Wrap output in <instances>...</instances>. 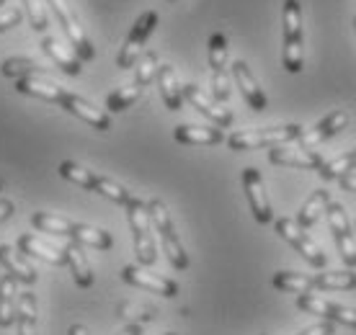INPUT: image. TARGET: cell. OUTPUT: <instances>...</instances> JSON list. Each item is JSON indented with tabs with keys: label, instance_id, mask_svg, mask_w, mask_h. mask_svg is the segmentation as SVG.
<instances>
[{
	"label": "cell",
	"instance_id": "6da1fadb",
	"mask_svg": "<svg viewBox=\"0 0 356 335\" xmlns=\"http://www.w3.org/2000/svg\"><path fill=\"white\" fill-rule=\"evenodd\" d=\"M305 134L302 124H282V126H261V129H243L227 137V147L235 152L261 150V147H282L297 142Z\"/></svg>",
	"mask_w": 356,
	"mask_h": 335
},
{
	"label": "cell",
	"instance_id": "7a4b0ae2",
	"mask_svg": "<svg viewBox=\"0 0 356 335\" xmlns=\"http://www.w3.org/2000/svg\"><path fill=\"white\" fill-rule=\"evenodd\" d=\"M147 212H150L152 229H155L158 238H161L163 253L168 258V263L173 265L176 271H186L188 253H186V247H184V243H181V238H178L176 224L170 220L168 206H165L161 199H150V202H147Z\"/></svg>",
	"mask_w": 356,
	"mask_h": 335
},
{
	"label": "cell",
	"instance_id": "3957f363",
	"mask_svg": "<svg viewBox=\"0 0 356 335\" xmlns=\"http://www.w3.org/2000/svg\"><path fill=\"white\" fill-rule=\"evenodd\" d=\"M57 170H60V176L67 178L70 183H78L81 188H88V191H96V194L106 196L108 202L124 204V206L132 202V194H129L122 183H116V181H111V178H106V176H98V173L78 165V163H72V160H63V163L57 165Z\"/></svg>",
	"mask_w": 356,
	"mask_h": 335
},
{
	"label": "cell",
	"instance_id": "277c9868",
	"mask_svg": "<svg viewBox=\"0 0 356 335\" xmlns=\"http://www.w3.org/2000/svg\"><path fill=\"white\" fill-rule=\"evenodd\" d=\"M282 24H284V70L297 75L302 72L305 65V34H302V8L297 0H284V10H282Z\"/></svg>",
	"mask_w": 356,
	"mask_h": 335
},
{
	"label": "cell",
	"instance_id": "5b68a950",
	"mask_svg": "<svg viewBox=\"0 0 356 335\" xmlns=\"http://www.w3.org/2000/svg\"><path fill=\"white\" fill-rule=\"evenodd\" d=\"M127 220L132 227L134 238V256L140 265H152L158 261V250H155V238H152V222L147 212V202L132 196V202L127 204Z\"/></svg>",
	"mask_w": 356,
	"mask_h": 335
},
{
	"label": "cell",
	"instance_id": "8992f818",
	"mask_svg": "<svg viewBox=\"0 0 356 335\" xmlns=\"http://www.w3.org/2000/svg\"><path fill=\"white\" fill-rule=\"evenodd\" d=\"M155 26H158V13H155V10H145L143 16L134 21L132 31H129L124 47H122V52L116 57V67H119V70H129V67H134V65L140 62L145 44H147L150 34L155 31Z\"/></svg>",
	"mask_w": 356,
	"mask_h": 335
},
{
	"label": "cell",
	"instance_id": "52a82bcc",
	"mask_svg": "<svg viewBox=\"0 0 356 335\" xmlns=\"http://www.w3.org/2000/svg\"><path fill=\"white\" fill-rule=\"evenodd\" d=\"M209 67H212V98L227 104L230 98V75H227V36L214 31L209 36Z\"/></svg>",
	"mask_w": 356,
	"mask_h": 335
},
{
	"label": "cell",
	"instance_id": "ba28073f",
	"mask_svg": "<svg viewBox=\"0 0 356 335\" xmlns=\"http://www.w3.org/2000/svg\"><path fill=\"white\" fill-rule=\"evenodd\" d=\"M325 217H328L330 232H333V240H336V247H339L343 263L354 271L356 268V238L351 232V222H348V214L343 209V204L330 202L328 209H325Z\"/></svg>",
	"mask_w": 356,
	"mask_h": 335
},
{
	"label": "cell",
	"instance_id": "9c48e42d",
	"mask_svg": "<svg viewBox=\"0 0 356 335\" xmlns=\"http://www.w3.org/2000/svg\"><path fill=\"white\" fill-rule=\"evenodd\" d=\"M276 232H279V238L286 240L289 245L300 253V256L307 261L310 265H315V268H323V265L328 263V258H325V253H323L321 247L315 245L310 238H307V232H305L300 224L294 220H289V217H279V220L274 222Z\"/></svg>",
	"mask_w": 356,
	"mask_h": 335
},
{
	"label": "cell",
	"instance_id": "30bf717a",
	"mask_svg": "<svg viewBox=\"0 0 356 335\" xmlns=\"http://www.w3.org/2000/svg\"><path fill=\"white\" fill-rule=\"evenodd\" d=\"M47 6H52L54 16H57V21H60V26H63V31L67 34V39H70V47L72 52L78 54L81 60H93L96 57V49H93V44H90L88 34L83 31L81 21L75 18V13L70 10V6L65 3V0H44Z\"/></svg>",
	"mask_w": 356,
	"mask_h": 335
},
{
	"label": "cell",
	"instance_id": "8fae6325",
	"mask_svg": "<svg viewBox=\"0 0 356 335\" xmlns=\"http://www.w3.org/2000/svg\"><path fill=\"white\" fill-rule=\"evenodd\" d=\"M243 191H245V199H248V206L253 217H256V222L259 224H271L274 222V209H271V202H268L264 178H261L256 168L243 170Z\"/></svg>",
	"mask_w": 356,
	"mask_h": 335
},
{
	"label": "cell",
	"instance_id": "7c38bea8",
	"mask_svg": "<svg viewBox=\"0 0 356 335\" xmlns=\"http://www.w3.org/2000/svg\"><path fill=\"white\" fill-rule=\"evenodd\" d=\"M297 307L310 312V315H321L328 322H339V325L356 327V309L346 304H336V302L321 300L315 294H297Z\"/></svg>",
	"mask_w": 356,
	"mask_h": 335
},
{
	"label": "cell",
	"instance_id": "4fadbf2b",
	"mask_svg": "<svg viewBox=\"0 0 356 335\" xmlns=\"http://www.w3.org/2000/svg\"><path fill=\"white\" fill-rule=\"evenodd\" d=\"M268 160L274 165H286V168H297V170H321L325 165V158H323L318 150H310V147H300V145H282V147H274L268 150Z\"/></svg>",
	"mask_w": 356,
	"mask_h": 335
},
{
	"label": "cell",
	"instance_id": "5bb4252c",
	"mask_svg": "<svg viewBox=\"0 0 356 335\" xmlns=\"http://www.w3.org/2000/svg\"><path fill=\"white\" fill-rule=\"evenodd\" d=\"M184 101H188L191 108H196L202 116H207L214 126H220V129L232 126V111H227V108H222L217 101H212V98L207 96L199 85H194V83L184 85Z\"/></svg>",
	"mask_w": 356,
	"mask_h": 335
},
{
	"label": "cell",
	"instance_id": "9a60e30c",
	"mask_svg": "<svg viewBox=\"0 0 356 335\" xmlns=\"http://www.w3.org/2000/svg\"><path fill=\"white\" fill-rule=\"evenodd\" d=\"M122 279H124L127 284L137 286V289H145V291H150V294H161V297H168V300H173L178 294L176 281L163 279V276H158V274H150L143 265H124V268H122Z\"/></svg>",
	"mask_w": 356,
	"mask_h": 335
},
{
	"label": "cell",
	"instance_id": "2e32d148",
	"mask_svg": "<svg viewBox=\"0 0 356 335\" xmlns=\"http://www.w3.org/2000/svg\"><path fill=\"white\" fill-rule=\"evenodd\" d=\"M60 106H63L67 114L78 116V119H83L86 124H90V126H93V129H98V132H108V129H111V119H108L106 111L96 108L88 101V98L78 96V93H70V90H65L63 101H60Z\"/></svg>",
	"mask_w": 356,
	"mask_h": 335
},
{
	"label": "cell",
	"instance_id": "e0dca14e",
	"mask_svg": "<svg viewBox=\"0 0 356 335\" xmlns=\"http://www.w3.org/2000/svg\"><path fill=\"white\" fill-rule=\"evenodd\" d=\"M232 78H235V85L241 88L245 104H248L253 111H266V106H268L266 93H264V88H261L259 80H256V75L250 72V67L243 60L232 62Z\"/></svg>",
	"mask_w": 356,
	"mask_h": 335
},
{
	"label": "cell",
	"instance_id": "ac0fdd59",
	"mask_svg": "<svg viewBox=\"0 0 356 335\" xmlns=\"http://www.w3.org/2000/svg\"><path fill=\"white\" fill-rule=\"evenodd\" d=\"M346 124H348V114L343 111V108H336V111H330L328 116H323L310 132L305 129V134L297 140V145H300V147H310L312 150V147H318L321 142L336 137L341 129H346Z\"/></svg>",
	"mask_w": 356,
	"mask_h": 335
},
{
	"label": "cell",
	"instance_id": "d6986e66",
	"mask_svg": "<svg viewBox=\"0 0 356 335\" xmlns=\"http://www.w3.org/2000/svg\"><path fill=\"white\" fill-rule=\"evenodd\" d=\"M42 49H44L47 57H49L65 75H81L83 72V60L72 52V47L63 44L57 36H44V39H42Z\"/></svg>",
	"mask_w": 356,
	"mask_h": 335
},
{
	"label": "cell",
	"instance_id": "ffe728a7",
	"mask_svg": "<svg viewBox=\"0 0 356 335\" xmlns=\"http://www.w3.org/2000/svg\"><path fill=\"white\" fill-rule=\"evenodd\" d=\"M18 253L34 256V258H39V261H47L49 265H67L65 250L49 245L44 240H39L36 235H21V238H18Z\"/></svg>",
	"mask_w": 356,
	"mask_h": 335
},
{
	"label": "cell",
	"instance_id": "44dd1931",
	"mask_svg": "<svg viewBox=\"0 0 356 335\" xmlns=\"http://www.w3.org/2000/svg\"><path fill=\"white\" fill-rule=\"evenodd\" d=\"M0 265L6 268V274H10L21 284H34L36 279H39V276H36V268L18 253V247L0 245Z\"/></svg>",
	"mask_w": 356,
	"mask_h": 335
},
{
	"label": "cell",
	"instance_id": "7402d4cb",
	"mask_svg": "<svg viewBox=\"0 0 356 335\" xmlns=\"http://www.w3.org/2000/svg\"><path fill=\"white\" fill-rule=\"evenodd\" d=\"M173 137L181 145H220L225 142V132L220 126H194V124H178Z\"/></svg>",
	"mask_w": 356,
	"mask_h": 335
},
{
	"label": "cell",
	"instance_id": "603a6c76",
	"mask_svg": "<svg viewBox=\"0 0 356 335\" xmlns=\"http://www.w3.org/2000/svg\"><path fill=\"white\" fill-rule=\"evenodd\" d=\"M16 90L24 93V96L31 98H42L47 104H60L63 101L65 88H60L57 83H52L49 78H24L16 80Z\"/></svg>",
	"mask_w": 356,
	"mask_h": 335
},
{
	"label": "cell",
	"instance_id": "cb8c5ba5",
	"mask_svg": "<svg viewBox=\"0 0 356 335\" xmlns=\"http://www.w3.org/2000/svg\"><path fill=\"white\" fill-rule=\"evenodd\" d=\"M63 250H65V258H67V265H70L75 284H78L81 289H88V286H93V271H90L88 258H86V253H83L81 243L67 240V245H65Z\"/></svg>",
	"mask_w": 356,
	"mask_h": 335
},
{
	"label": "cell",
	"instance_id": "d4e9b609",
	"mask_svg": "<svg viewBox=\"0 0 356 335\" xmlns=\"http://www.w3.org/2000/svg\"><path fill=\"white\" fill-rule=\"evenodd\" d=\"M36 325H39V304H36L34 291H21L16 309L18 335H36Z\"/></svg>",
	"mask_w": 356,
	"mask_h": 335
},
{
	"label": "cell",
	"instance_id": "484cf974",
	"mask_svg": "<svg viewBox=\"0 0 356 335\" xmlns=\"http://www.w3.org/2000/svg\"><path fill=\"white\" fill-rule=\"evenodd\" d=\"M158 85H161V96L165 108L178 111L184 106V85H178V75L170 65H161L158 70Z\"/></svg>",
	"mask_w": 356,
	"mask_h": 335
},
{
	"label": "cell",
	"instance_id": "4316f807",
	"mask_svg": "<svg viewBox=\"0 0 356 335\" xmlns=\"http://www.w3.org/2000/svg\"><path fill=\"white\" fill-rule=\"evenodd\" d=\"M18 309V281L10 274L0 279V327H10L16 322Z\"/></svg>",
	"mask_w": 356,
	"mask_h": 335
},
{
	"label": "cell",
	"instance_id": "83f0119b",
	"mask_svg": "<svg viewBox=\"0 0 356 335\" xmlns=\"http://www.w3.org/2000/svg\"><path fill=\"white\" fill-rule=\"evenodd\" d=\"M31 224L39 232H49V235H60V238L75 240V224L78 222L67 220V217H57L49 212H36L31 214Z\"/></svg>",
	"mask_w": 356,
	"mask_h": 335
},
{
	"label": "cell",
	"instance_id": "f1b7e54d",
	"mask_svg": "<svg viewBox=\"0 0 356 335\" xmlns=\"http://www.w3.org/2000/svg\"><path fill=\"white\" fill-rule=\"evenodd\" d=\"M330 204V196L325 188H315L310 194V199L302 204V209H300V214H297V224L307 232L310 227H315V222L321 220V214H325V209H328Z\"/></svg>",
	"mask_w": 356,
	"mask_h": 335
},
{
	"label": "cell",
	"instance_id": "f546056e",
	"mask_svg": "<svg viewBox=\"0 0 356 335\" xmlns=\"http://www.w3.org/2000/svg\"><path fill=\"white\" fill-rule=\"evenodd\" d=\"M0 72L6 75V78H13V80H24V78H47L49 72L42 62L36 60H29V57H10V60L3 62V67Z\"/></svg>",
	"mask_w": 356,
	"mask_h": 335
},
{
	"label": "cell",
	"instance_id": "4dcf8cb0",
	"mask_svg": "<svg viewBox=\"0 0 356 335\" xmlns=\"http://www.w3.org/2000/svg\"><path fill=\"white\" fill-rule=\"evenodd\" d=\"M315 281V289L323 291H351L356 289V271L346 268V271H325V274H315L312 276Z\"/></svg>",
	"mask_w": 356,
	"mask_h": 335
},
{
	"label": "cell",
	"instance_id": "1f68e13d",
	"mask_svg": "<svg viewBox=\"0 0 356 335\" xmlns=\"http://www.w3.org/2000/svg\"><path fill=\"white\" fill-rule=\"evenodd\" d=\"M271 284H274V289L286 291V294H310V291L315 289L312 276L292 274V271H279V274H274Z\"/></svg>",
	"mask_w": 356,
	"mask_h": 335
},
{
	"label": "cell",
	"instance_id": "d6a6232c",
	"mask_svg": "<svg viewBox=\"0 0 356 335\" xmlns=\"http://www.w3.org/2000/svg\"><path fill=\"white\" fill-rule=\"evenodd\" d=\"M143 90H145L143 85H140L137 80H132V83L124 85V88H116L114 93H108L106 108L111 111V114H122V111H127L132 104H137V98L143 96Z\"/></svg>",
	"mask_w": 356,
	"mask_h": 335
},
{
	"label": "cell",
	"instance_id": "836d02e7",
	"mask_svg": "<svg viewBox=\"0 0 356 335\" xmlns=\"http://www.w3.org/2000/svg\"><path fill=\"white\" fill-rule=\"evenodd\" d=\"M75 243L90 245V247H96V250H108V247L114 245V238L108 235L106 229H98V227H90V224L78 222V224H75Z\"/></svg>",
	"mask_w": 356,
	"mask_h": 335
},
{
	"label": "cell",
	"instance_id": "e575fe53",
	"mask_svg": "<svg viewBox=\"0 0 356 335\" xmlns=\"http://www.w3.org/2000/svg\"><path fill=\"white\" fill-rule=\"evenodd\" d=\"M351 170H356V147L343 152V155H339V158L328 160L318 173H321V178H325V181H336V178L346 176Z\"/></svg>",
	"mask_w": 356,
	"mask_h": 335
},
{
	"label": "cell",
	"instance_id": "d590c367",
	"mask_svg": "<svg viewBox=\"0 0 356 335\" xmlns=\"http://www.w3.org/2000/svg\"><path fill=\"white\" fill-rule=\"evenodd\" d=\"M134 67H137V75H134V80H137L143 88H147L152 80L158 78V70H161L158 54H155V52H145L143 57H140V62L134 65Z\"/></svg>",
	"mask_w": 356,
	"mask_h": 335
},
{
	"label": "cell",
	"instance_id": "8d00e7d4",
	"mask_svg": "<svg viewBox=\"0 0 356 335\" xmlns=\"http://www.w3.org/2000/svg\"><path fill=\"white\" fill-rule=\"evenodd\" d=\"M24 8H26L29 21H31V28L34 31H47L49 21H47L44 0H24Z\"/></svg>",
	"mask_w": 356,
	"mask_h": 335
},
{
	"label": "cell",
	"instance_id": "74e56055",
	"mask_svg": "<svg viewBox=\"0 0 356 335\" xmlns=\"http://www.w3.org/2000/svg\"><path fill=\"white\" fill-rule=\"evenodd\" d=\"M119 315L124 320H129V322H137V325H145V322H150V320H155V309L152 307H140V304H122L119 307Z\"/></svg>",
	"mask_w": 356,
	"mask_h": 335
},
{
	"label": "cell",
	"instance_id": "f35d334b",
	"mask_svg": "<svg viewBox=\"0 0 356 335\" xmlns=\"http://www.w3.org/2000/svg\"><path fill=\"white\" fill-rule=\"evenodd\" d=\"M24 21V13L18 8H6V10H0V34L3 31H8V28L18 26Z\"/></svg>",
	"mask_w": 356,
	"mask_h": 335
},
{
	"label": "cell",
	"instance_id": "ab89813d",
	"mask_svg": "<svg viewBox=\"0 0 356 335\" xmlns=\"http://www.w3.org/2000/svg\"><path fill=\"white\" fill-rule=\"evenodd\" d=\"M333 333H336V322H328V320H323V322H315V325L300 330L297 335H333Z\"/></svg>",
	"mask_w": 356,
	"mask_h": 335
},
{
	"label": "cell",
	"instance_id": "60d3db41",
	"mask_svg": "<svg viewBox=\"0 0 356 335\" xmlns=\"http://www.w3.org/2000/svg\"><path fill=\"white\" fill-rule=\"evenodd\" d=\"M339 183L343 191H356V170H351V173H346V176H341Z\"/></svg>",
	"mask_w": 356,
	"mask_h": 335
},
{
	"label": "cell",
	"instance_id": "b9f144b4",
	"mask_svg": "<svg viewBox=\"0 0 356 335\" xmlns=\"http://www.w3.org/2000/svg\"><path fill=\"white\" fill-rule=\"evenodd\" d=\"M13 212H16L13 202H10V199H0V222H6Z\"/></svg>",
	"mask_w": 356,
	"mask_h": 335
},
{
	"label": "cell",
	"instance_id": "7bdbcfd3",
	"mask_svg": "<svg viewBox=\"0 0 356 335\" xmlns=\"http://www.w3.org/2000/svg\"><path fill=\"white\" fill-rule=\"evenodd\" d=\"M119 335H143V325H137V322H129V325H127Z\"/></svg>",
	"mask_w": 356,
	"mask_h": 335
},
{
	"label": "cell",
	"instance_id": "ee69618b",
	"mask_svg": "<svg viewBox=\"0 0 356 335\" xmlns=\"http://www.w3.org/2000/svg\"><path fill=\"white\" fill-rule=\"evenodd\" d=\"M67 335H88V330H86V325H81V322H75V325H70Z\"/></svg>",
	"mask_w": 356,
	"mask_h": 335
},
{
	"label": "cell",
	"instance_id": "f6af8a7d",
	"mask_svg": "<svg viewBox=\"0 0 356 335\" xmlns=\"http://www.w3.org/2000/svg\"><path fill=\"white\" fill-rule=\"evenodd\" d=\"M0 6H6V0H0Z\"/></svg>",
	"mask_w": 356,
	"mask_h": 335
},
{
	"label": "cell",
	"instance_id": "bcb514c9",
	"mask_svg": "<svg viewBox=\"0 0 356 335\" xmlns=\"http://www.w3.org/2000/svg\"><path fill=\"white\" fill-rule=\"evenodd\" d=\"M165 335H176V333H165Z\"/></svg>",
	"mask_w": 356,
	"mask_h": 335
},
{
	"label": "cell",
	"instance_id": "7dc6e473",
	"mask_svg": "<svg viewBox=\"0 0 356 335\" xmlns=\"http://www.w3.org/2000/svg\"><path fill=\"white\" fill-rule=\"evenodd\" d=\"M354 26H356V16H354Z\"/></svg>",
	"mask_w": 356,
	"mask_h": 335
}]
</instances>
